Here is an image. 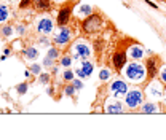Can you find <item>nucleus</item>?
<instances>
[{
  "label": "nucleus",
  "mask_w": 166,
  "mask_h": 140,
  "mask_svg": "<svg viewBox=\"0 0 166 140\" xmlns=\"http://www.w3.org/2000/svg\"><path fill=\"white\" fill-rule=\"evenodd\" d=\"M124 77H126L131 83H142L145 78V67L144 64L133 61L131 64L124 65Z\"/></svg>",
  "instance_id": "nucleus-1"
},
{
  "label": "nucleus",
  "mask_w": 166,
  "mask_h": 140,
  "mask_svg": "<svg viewBox=\"0 0 166 140\" xmlns=\"http://www.w3.org/2000/svg\"><path fill=\"white\" fill-rule=\"evenodd\" d=\"M144 102V94L141 89L137 88H133V89H128L126 96H124V104H126L128 108L134 110L137 107H141V104Z\"/></svg>",
  "instance_id": "nucleus-2"
},
{
  "label": "nucleus",
  "mask_w": 166,
  "mask_h": 140,
  "mask_svg": "<svg viewBox=\"0 0 166 140\" xmlns=\"http://www.w3.org/2000/svg\"><path fill=\"white\" fill-rule=\"evenodd\" d=\"M102 29V19L99 15H91L88 18H85L83 21V30L88 32V34H94V32H99Z\"/></svg>",
  "instance_id": "nucleus-3"
},
{
  "label": "nucleus",
  "mask_w": 166,
  "mask_h": 140,
  "mask_svg": "<svg viewBox=\"0 0 166 140\" xmlns=\"http://www.w3.org/2000/svg\"><path fill=\"white\" fill-rule=\"evenodd\" d=\"M91 56V48L88 43L85 41H77V43L72 46V58L78 59V61H85Z\"/></svg>",
  "instance_id": "nucleus-4"
},
{
  "label": "nucleus",
  "mask_w": 166,
  "mask_h": 140,
  "mask_svg": "<svg viewBox=\"0 0 166 140\" xmlns=\"http://www.w3.org/2000/svg\"><path fill=\"white\" fill-rule=\"evenodd\" d=\"M110 92H112V96L115 97V99H121V97H124L126 92H128L126 81H123V80L112 81V85H110Z\"/></svg>",
  "instance_id": "nucleus-5"
},
{
  "label": "nucleus",
  "mask_w": 166,
  "mask_h": 140,
  "mask_svg": "<svg viewBox=\"0 0 166 140\" xmlns=\"http://www.w3.org/2000/svg\"><path fill=\"white\" fill-rule=\"evenodd\" d=\"M71 38H72V32H71V29H69V27H66V26H61L59 29H58V32L54 34L53 41H54L56 45L62 46V45H66Z\"/></svg>",
  "instance_id": "nucleus-6"
},
{
  "label": "nucleus",
  "mask_w": 166,
  "mask_h": 140,
  "mask_svg": "<svg viewBox=\"0 0 166 140\" xmlns=\"http://www.w3.org/2000/svg\"><path fill=\"white\" fill-rule=\"evenodd\" d=\"M147 96L150 97V99H154V100H160L161 99V96H163V86H161V83L158 80H154L150 83V85L147 86Z\"/></svg>",
  "instance_id": "nucleus-7"
},
{
  "label": "nucleus",
  "mask_w": 166,
  "mask_h": 140,
  "mask_svg": "<svg viewBox=\"0 0 166 140\" xmlns=\"http://www.w3.org/2000/svg\"><path fill=\"white\" fill-rule=\"evenodd\" d=\"M54 29V22L50 16H43V18H40L37 21V30L42 34V35H48L51 34Z\"/></svg>",
  "instance_id": "nucleus-8"
},
{
  "label": "nucleus",
  "mask_w": 166,
  "mask_h": 140,
  "mask_svg": "<svg viewBox=\"0 0 166 140\" xmlns=\"http://www.w3.org/2000/svg\"><path fill=\"white\" fill-rule=\"evenodd\" d=\"M105 111L110 115H121L124 108H123V104L117 99V100H107L105 104Z\"/></svg>",
  "instance_id": "nucleus-9"
},
{
  "label": "nucleus",
  "mask_w": 166,
  "mask_h": 140,
  "mask_svg": "<svg viewBox=\"0 0 166 140\" xmlns=\"http://www.w3.org/2000/svg\"><path fill=\"white\" fill-rule=\"evenodd\" d=\"M71 15H72V10L69 7L61 8L58 13V26H67V22L71 21Z\"/></svg>",
  "instance_id": "nucleus-10"
},
{
  "label": "nucleus",
  "mask_w": 166,
  "mask_h": 140,
  "mask_svg": "<svg viewBox=\"0 0 166 140\" xmlns=\"http://www.w3.org/2000/svg\"><path fill=\"white\" fill-rule=\"evenodd\" d=\"M126 58H128V53L124 51H118L114 54V65L117 70H121L124 68V65H126Z\"/></svg>",
  "instance_id": "nucleus-11"
},
{
  "label": "nucleus",
  "mask_w": 166,
  "mask_h": 140,
  "mask_svg": "<svg viewBox=\"0 0 166 140\" xmlns=\"http://www.w3.org/2000/svg\"><path fill=\"white\" fill-rule=\"evenodd\" d=\"M126 53H128V56H129L133 61H139V59L144 58V53H145V51H144V48L139 46V45H131Z\"/></svg>",
  "instance_id": "nucleus-12"
},
{
  "label": "nucleus",
  "mask_w": 166,
  "mask_h": 140,
  "mask_svg": "<svg viewBox=\"0 0 166 140\" xmlns=\"http://www.w3.org/2000/svg\"><path fill=\"white\" fill-rule=\"evenodd\" d=\"M158 62H157V59L155 58H150L149 61H147V75L150 77V78H154V77H157L158 73H160V67L157 65Z\"/></svg>",
  "instance_id": "nucleus-13"
},
{
  "label": "nucleus",
  "mask_w": 166,
  "mask_h": 140,
  "mask_svg": "<svg viewBox=\"0 0 166 140\" xmlns=\"http://www.w3.org/2000/svg\"><path fill=\"white\" fill-rule=\"evenodd\" d=\"M91 13H93V8H91V5H86V3L78 5L77 10H75V15H77L78 18H88Z\"/></svg>",
  "instance_id": "nucleus-14"
},
{
  "label": "nucleus",
  "mask_w": 166,
  "mask_h": 140,
  "mask_svg": "<svg viewBox=\"0 0 166 140\" xmlns=\"http://www.w3.org/2000/svg\"><path fill=\"white\" fill-rule=\"evenodd\" d=\"M34 8L37 11H48L51 8V2L50 0H32Z\"/></svg>",
  "instance_id": "nucleus-15"
},
{
  "label": "nucleus",
  "mask_w": 166,
  "mask_h": 140,
  "mask_svg": "<svg viewBox=\"0 0 166 140\" xmlns=\"http://www.w3.org/2000/svg\"><path fill=\"white\" fill-rule=\"evenodd\" d=\"M141 111L142 113H157L158 111V107H157V104L155 102H142L141 104Z\"/></svg>",
  "instance_id": "nucleus-16"
},
{
  "label": "nucleus",
  "mask_w": 166,
  "mask_h": 140,
  "mask_svg": "<svg viewBox=\"0 0 166 140\" xmlns=\"http://www.w3.org/2000/svg\"><path fill=\"white\" fill-rule=\"evenodd\" d=\"M24 58H26L27 61H35V59L38 58V49L34 48V46L27 48V49L24 51Z\"/></svg>",
  "instance_id": "nucleus-17"
},
{
  "label": "nucleus",
  "mask_w": 166,
  "mask_h": 140,
  "mask_svg": "<svg viewBox=\"0 0 166 140\" xmlns=\"http://www.w3.org/2000/svg\"><path fill=\"white\" fill-rule=\"evenodd\" d=\"M81 70H83V73H85V77H90L91 73H93V70H94V65L90 62V61H81V67H80Z\"/></svg>",
  "instance_id": "nucleus-18"
},
{
  "label": "nucleus",
  "mask_w": 166,
  "mask_h": 140,
  "mask_svg": "<svg viewBox=\"0 0 166 140\" xmlns=\"http://www.w3.org/2000/svg\"><path fill=\"white\" fill-rule=\"evenodd\" d=\"M10 16V8L3 3H0V22H5Z\"/></svg>",
  "instance_id": "nucleus-19"
},
{
  "label": "nucleus",
  "mask_w": 166,
  "mask_h": 140,
  "mask_svg": "<svg viewBox=\"0 0 166 140\" xmlns=\"http://www.w3.org/2000/svg\"><path fill=\"white\" fill-rule=\"evenodd\" d=\"M46 56H48V58H51L53 61H56V59H59V49H58V48H54V46H51V48L48 49Z\"/></svg>",
  "instance_id": "nucleus-20"
},
{
  "label": "nucleus",
  "mask_w": 166,
  "mask_h": 140,
  "mask_svg": "<svg viewBox=\"0 0 166 140\" xmlns=\"http://www.w3.org/2000/svg\"><path fill=\"white\" fill-rule=\"evenodd\" d=\"M110 77H112V72H110L109 68H102L101 72H99V80L101 81H107Z\"/></svg>",
  "instance_id": "nucleus-21"
},
{
  "label": "nucleus",
  "mask_w": 166,
  "mask_h": 140,
  "mask_svg": "<svg viewBox=\"0 0 166 140\" xmlns=\"http://www.w3.org/2000/svg\"><path fill=\"white\" fill-rule=\"evenodd\" d=\"M72 61H74L72 56H62V58H61V65L66 67V68H69V67L72 65Z\"/></svg>",
  "instance_id": "nucleus-22"
},
{
  "label": "nucleus",
  "mask_w": 166,
  "mask_h": 140,
  "mask_svg": "<svg viewBox=\"0 0 166 140\" xmlns=\"http://www.w3.org/2000/svg\"><path fill=\"white\" fill-rule=\"evenodd\" d=\"M38 83L40 85H48L50 83V73H40L38 75Z\"/></svg>",
  "instance_id": "nucleus-23"
},
{
  "label": "nucleus",
  "mask_w": 166,
  "mask_h": 140,
  "mask_svg": "<svg viewBox=\"0 0 166 140\" xmlns=\"http://www.w3.org/2000/svg\"><path fill=\"white\" fill-rule=\"evenodd\" d=\"M27 89H29V85H27V83H21V85H18L16 86V91L22 96V94H26L27 92Z\"/></svg>",
  "instance_id": "nucleus-24"
},
{
  "label": "nucleus",
  "mask_w": 166,
  "mask_h": 140,
  "mask_svg": "<svg viewBox=\"0 0 166 140\" xmlns=\"http://www.w3.org/2000/svg\"><path fill=\"white\" fill-rule=\"evenodd\" d=\"M53 65H54V61H53L51 58H48V56H45L43 62H42V67H45V68H50V67H53Z\"/></svg>",
  "instance_id": "nucleus-25"
},
{
  "label": "nucleus",
  "mask_w": 166,
  "mask_h": 140,
  "mask_svg": "<svg viewBox=\"0 0 166 140\" xmlns=\"http://www.w3.org/2000/svg\"><path fill=\"white\" fill-rule=\"evenodd\" d=\"M77 92V89L74 88V85H72V83H71V85H69V86H66V89H64V94L66 96H74Z\"/></svg>",
  "instance_id": "nucleus-26"
},
{
  "label": "nucleus",
  "mask_w": 166,
  "mask_h": 140,
  "mask_svg": "<svg viewBox=\"0 0 166 140\" xmlns=\"http://www.w3.org/2000/svg\"><path fill=\"white\" fill-rule=\"evenodd\" d=\"M31 72H32V75H40V73H42V65L32 64V65H31Z\"/></svg>",
  "instance_id": "nucleus-27"
},
{
  "label": "nucleus",
  "mask_w": 166,
  "mask_h": 140,
  "mask_svg": "<svg viewBox=\"0 0 166 140\" xmlns=\"http://www.w3.org/2000/svg\"><path fill=\"white\" fill-rule=\"evenodd\" d=\"M71 83H72V85H74V88H75L77 91L83 89V81H81V80H78V78H74V80H72Z\"/></svg>",
  "instance_id": "nucleus-28"
},
{
  "label": "nucleus",
  "mask_w": 166,
  "mask_h": 140,
  "mask_svg": "<svg viewBox=\"0 0 166 140\" xmlns=\"http://www.w3.org/2000/svg\"><path fill=\"white\" fill-rule=\"evenodd\" d=\"M62 77H64V81H72V80H74V72L67 68L66 72H64V75H62Z\"/></svg>",
  "instance_id": "nucleus-29"
},
{
  "label": "nucleus",
  "mask_w": 166,
  "mask_h": 140,
  "mask_svg": "<svg viewBox=\"0 0 166 140\" xmlns=\"http://www.w3.org/2000/svg\"><path fill=\"white\" fill-rule=\"evenodd\" d=\"M2 34H3L5 37H10V35L13 34V29H11L10 26H3V27H2Z\"/></svg>",
  "instance_id": "nucleus-30"
},
{
  "label": "nucleus",
  "mask_w": 166,
  "mask_h": 140,
  "mask_svg": "<svg viewBox=\"0 0 166 140\" xmlns=\"http://www.w3.org/2000/svg\"><path fill=\"white\" fill-rule=\"evenodd\" d=\"M38 41H40V45H42V46H50V40L46 38V35H43Z\"/></svg>",
  "instance_id": "nucleus-31"
},
{
  "label": "nucleus",
  "mask_w": 166,
  "mask_h": 140,
  "mask_svg": "<svg viewBox=\"0 0 166 140\" xmlns=\"http://www.w3.org/2000/svg\"><path fill=\"white\" fill-rule=\"evenodd\" d=\"M160 80H161L163 83H166V65L160 70Z\"/></svg>",
  "instance_id": "nucleus-32"
},
{
  "label": "nucleus",
  "mask_w": 166,
  "mask_h": 140,
  "mask_svg": "<svg viewBox=\"0 0 166 140\" xmlns=\"http://www.w3.org/2000/svg\"><path fill=\"white\" fill-rule=\"evenodd\" d=\"M31 3H32V0H21V2H19V8H27Z\"/></svg>",
  "instance_id": "nucleus-33"
},
{
  "label": "nucleus",
  "mask_w": 166,
  "mask_h": 140,
  "mask_svg": "<svg viewBox=\"0 0 166 140\" xmlns=\"http://www.w3.org/2000/svg\"><path fill=\"white\" fill-rule=\"evenodd\" d=\"M16 32H18V35H24V34H26L24 26H18V27H16Z\"/></svg>",
  "instance_id": "nucleus-34"
},
{
  "label": "nucleus",
  "mask_w": 166,
  "mask_h": 140,
  "mask_svg": "<svg viewBox=\"0 0 166 140\" xmlns=\"http://www.w3.org/2000/svg\"><path fill=\"white\" fill-rule=\"evenodd\" d=\"M75 73H77L80 78H86V77H85V73H83V70H81V68H77V70H75Z\"/></svg>",
  "instance_id": "nucleus-35"
},
{
  "label": "nucleus",
  "mask_w": 166,
  "mask_h": 140,
  "mask_svg": "<svg viewBox=\"0 0 166 140\" xmlns=\"http://www.w3.org/2000/svg\"><path fill=\"white\" fill-rule=\"evenodd\" d=\"M144 2H145V3H147V5H150V7H152V8H155V10H157V8H158V7H157V5H155V3H154V2H150V0H144Z\"/></svg>",
  "instance_id": "nucleus-36"
},
{
  "label": "nucleus",
  "mask_w": 166,
  "mask_h": 140,
  "mask_svg": "<svg viewBox=\"0 0 166 140\" xmlns=\"http://www.w3.org/2000/svg\"><path fill=\"white\" fill-rule=\"evenodd\" d=\"M58 70H59V65H53V73H58Z\"/></svg>",
  "instance_id": "nucleus-37"
},
{
  "label": "nucleus",
  "mask_w": 166,
  "mask_h": 140,
  "mask_svg": "<svg viewBox=\"0 0 166 140\" xmlns=\"http://www.w3.org/2000/svg\"><path fill=\"white\" fill-rule=\"evenodd\" d=\"M164 104H166V89H164Z\"/></svg>",
  "instance_id": "nucleus-38"
},
{
  "label": "nucleus",
  "mask_w": 166,
  "mask_h": 140,
  "mask_svg": "<svg viewBox=\"0 0 166 140\" xmlns=\"http://www.w3.org/2000/svg\"><path fill=\"white\" fill-rule=\"evenodd\" d=\"M11 2H21V0H11Z\"/></svg>",
  "instance_id": "nucleus-39"
},
{
  "label": "nucleus",
  "mask_w": 166,
  "mask_h": 140,
  "mask_svg": "<svg viewBox=\"0 0 166 140\" xmlns=\"http://www.w3.org/2000/svg\"><path fill=\"white\" fill-rule=\"evenodd\" d=\"M58 2H61V0H58Z\"/></svg>",
  "instance_id": "nucleus-40"
}]
</instances>
